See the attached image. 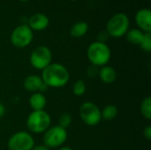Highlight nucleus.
Returning a JSON list of instances; mask_svg holds the SVG:
<instances>
[{
    "label": "nucleus",
    "instance_id": "nucleus-13",
    "mask_svg": "<svg viewBox=\"0 0 151 150\" xmlns=\"http://www.w3.org/2000/svg\"><path fill=\"white\" fill-rule=\"evenodd\" d=\"M98 77L105 84H111L114 82L117 79L116 70L110 65H104L99 69Z\"/></svg>",
    "mask_w": 151,
    "mask_h": 150
},
{
    "label": "nucleus",
    "instance_id": "nucleus-21",
    "mask_svg": "<svg viewBox=\"0 0 151 150\" xmlns=\"http://www.w3.org/2000/svg\"><path fill=\"white\" fill-rule=\"evenodd\" d=\"M142 50H143L146 52L151 51V33H144L143 38L139 44Z\"/></svg>",
    "mask_w": 151,
    "mask_h": 150
},
{
    "label": "nucleus",
    "instance_id": "nucleus-1",
    "mask_svg": "<svg viewBox=\"0 0 151 150\" xmlns=\"http://www.w3.org/2000/svg\"><path fill=\"white\" fill-rule=\"evenodd\" d=\"M42 82L48 88H62L65 86L70 79L67 68L58 63H51L42 72Z\"/></svg>",
    "mask_w": 151,
    "mask_h": 150
},
{
    "label": "nucleus",
    "instance_id": "nucleus-16",
    "mask_svg": "<svg viewBox=\"0 0 151 150\" xmlns=\"http://www.w3.org/2000/svg\"><path fill=\"white\" fill-rule=\"evenodd\" d=\"M143 35H144V32H142L139 28L130 29L126 34L127 42L134 45H139L143 38Z\"/></svg>",
    "mask_w": 151,
    "mask_h": 150
},
{
    "label": "nucleus",
    "instance_id": "nucleus-17",
    "mask_svg": "<svg viewBox=\"0 0 151 150\" xmlns=\"http://www.w3.org/2000/svg\"><path fill=\"white\" fill-rule=\"evenodd\" d=\"M101 116H102V119L104 120H106V121L113 120L118 116L117 106L114 104L106 105L101 111Z\"/></svg>",
    "mask_w": 151,
    "mask_h": 150
},
{
    "label": "nucleus",
    "instance_id": "nucleus-28",
    "mask_svg": "<svg viewBox=\"0 0 151 150\" xmlns=\"http://www.w3.org/2000/svg\"><path fill=\"white\" fill-rule=\"evenodd\" d=\"M70 1H73V2H74V1H77V0H70Z\"/></svg>",
    "mask_w": 151,
    "mask_h": 150
},
{
    "label": "nucleus",
    "instance_id": "nucleus-3",
    "mask_svg": "<svg viewBox=\"0 0 151 150\" xmlns=\"http://www.w3.org/2000/svg\"><path fill=\"white\" fill-rule=\"evenodd\" d=\"M129 19L127 14L119 12L114 14L106 24V32L109 36L119 38L126 35L129 30Z\"/></svg>",
    "mask_w": 151,
    "mask_h": 150
},
{
    "label": "nucleus",
    "instance_id": "nucleus-14",
    "mask_svg": "<svg viewBox=\"0 0 151 150\" xmlns=\"http://www.w3.org/2000/svg\"><path fill=\"white\" fill-rule=\"evenodd\" d=\"M47 104L46 97L40 92L34 93L29 98V105L33 111H43Z\"/></svg>",
    "mask_w": 151,
    "mask_h": 150
},
{
    "label": "nucleus",
    "instance_id": "nucleus-11",
    "mask_svg": "<svg viewBox=\"0 0 151 150\" xmlns=\"http://www.w3.org/2000/svg\"><path fill=\"white\" fill-rule=\"evenodd\" d=\"M50 24V19L47 15L42 12L35 13L28 19L27 26L32 29V31H42L48 27Z\"/></svg>",
    "mask_w": 151,
    "mask_h": 150
},
{
    "label": "nucleus",
    "instance_id": "nucleus-6",
    "mask_svg": "<svg viewBox=\"0 0 151 150\" xmlns=\"http://www.w3.org/2000/svg\"><path fill=\"white\" fill-rule=\"evenodd\" d=\"M30 64L37 70H43L51 64L52 53L50 50L44 45H41L34 49L30 55Z\"/></svg>",
    "mask_w": 151,
    "mask_h": 150
},
{
    "label": "nucleus",
    "instance_id": "nucleus-18",
    "mask_svg": "<svg viewBox=\"0 0 151 150\" xmlns=\"http://www.w3.org/2000/svg\"><path fill=\"white\" fill-rule=\"evenodd\" d=\"M141 113L146 119L151 118V97H145L141 103Z\"/></svg>",
    "mask_w": 151,
    "mask_h": 150
},
{
    "label": "nucleus",
    "instance_id": "nucleus-5",
    "mask_svg": "<svg viewBox=\"0 0 151 150\" xmlns=\"http://www.w3.org/2000/svg\"><path fill=\"white\" fill-rule=\"evenodd\" d=\"M67 139V132L65 129L54 126H50L44 132L42 141L45 146L50 149H55L62 146Z\"/></svg>",
    "mask_w": 151,
    "mask_h": 150
},
{
    "label": "nucleus",
    "instance_id": "nucleus-25",
    "mask_svg": "<svg viewBox=\"0 0 151 150\" xmlns=\"http://www.w3.org/2000/svg\"><path fill=\"white\" fill-rule=\"evenodd\" d=\"M4 112H5V108H4V106L2 103H0V118L4 116Z\"/></svg>",
    "mask_w": 151,
    "mask_h": 150
},
{
    "label": "nucleus",
    "instance_id": "nucleus-15",
    "mask_svg": "<svg viewBox=\"0 0 151 150\" xmlns=\"http://www.w3.org/2000/svg\"><path fill=\"white\" fill-rule=\"evenodd\" d=\"M88 31V24L85 21H79L73 24L70 29L71 36L74 38H81L84 36Z\"/></svg>",
    "mask_w": 151,
    "mask_h": 150
},
{
    "label": "nucleus",
    "instance_id": "nucleus-10",
    "mask_svg": "<svg viewBox=\"0 0 151 150\" xmlns=\"http://www.w3.org/2000/svg\"><path fill=\"white\" fill-rule=\"evenodd\" d=\"M135 23L144 33H151V11L149 8H142L135 14Z\"/></svg>",
    "mask_w": 151,
    "mask_h": 150
},
{
    "label": "nucleus",
    "instance_id": "nucleus-19",
    "mask_svg": "<svg viewBox=\"0 0 151 150\" xmlns=\"http://www.w3.org/2000/svg\"><path fill=\"white\" fill-rule=\"evenodd\" d=\"M86 89H87L86 84H85L84 80H78L73 87V92L77 96L83 95L84 93L86 92Z\"/></svg>",
    "mask_w": 151,
    "mask_h": 150
},
{
    "label": "nucleus",
    "instance_id": "nucleus-27",
    "mask_svg": "<svg viewBox=\"0 0 151 150\" xmlns=\"http://www.w3.org/2000/svg\"><path fill=\"white\" fill-rule=\"evenodd\" d=\"M20 2H27V1H30V0H19Z\"/></svg>",
    "mask_w": 151,
    "mask_h": 150
},
{
    "label": "nucleus",
    "instance_id": "nucleus-2",
    "mask_svg": "<svg viewBox=\"0 0 151 150\" xmlns=\"http://www.w3.org/2000/svg\"><path fill=\"white\" fill-rule=\"evenodd\" d=\"M87 56L89 62L97 67H102L106 65L111 59V52L109 46L101 42H92L87 50Z\"/></svg>",
    "mask_w": 151,
    "mask_h": 150
},
{
    "label": "nucleus",
    "instance_id": "nucleus-12",
    "mask_svg": "<svg viewBox=\"0 0 151 150\" xmlns=\"http://www.w3.org/2000/svg\"><path fill=\"white\" fill-rule=\"evenodd\" d=\"M43 82L40 76L38 75H28L23 82V86L25 89L28 92L32 93H36L40 92V89L42 86Z\"/></svg>",
    "mask_w": 151,
    "mask_h": 150
},
{
    "label": "nucleus",
    "instance_id": "nucleus-26",
    "mask_svg": "<svg viewBox=\"0 0 151 150\" xmlns=\"http://www.w3.org/2000/svg\"><path fill=\"white\" fill-rule=\"evenodd\" d=\"M58 150H73L71 148H69V147H64V148H61V149H59Z\"/></svg>",
    "mask_w": 151,
    "mask_h": 150
},
{
    "label": "nucleus",
    "instance_id": "nucleus-9",
    "mask_svg": "<svg viewBox=\"0 0 151 150\" xmlns=\"http://www.w3.org/2000/svg\"><path fill=\"white\" fill-rule=\"evenodd\" d=\"M34 34L27 25H19L11 34V42L16 48H25L33 41Z\"/></svg>",
    "mask_w": 151,
    "mask_h": 150
},
{
    "label": "nucleus",
    "instance_id": "nucleus-4",
    "mask_svg": "<svg viewBox=\"0 0 151 150\" xmlns=\"http://www.w3.org/2000/svg\"><path fill=\"white\" fill-rule=\"evenodd\" d=\"M50 117L44 110L33 111L27 117V127L34 133H42L50 127Z\"/></svg>",
    "mask_w": 151,
    "mask_h": 150
},
{
    "label": "nucleus",
    "instance_id": "nucleus-24",
    "mask_svg": "<svg viewBox=\"0 0 151 150\" xmlns=\"http://www.w3.org/2000/svg\"><path fill=\"white\" fill-rule=\"evenodd\" d=\"M33 150H50V149L48 148L47 146H45L44 144H42V145H38V146H34Z\"/></svg>",
    "mask_w": 151,
    "mask_h": 150
},
{
    "label": "nucleus",
    "instance_id": "nucleus-20",
    "mask_svg": "<svg viewBox=\"0 0 151 150\" xmlns=\"http://www.w3.org/2000/svg\"><path fill=\"white\" fill-rule=\"evenodd\" d=\"M71 123H72V116L69 113L65 112V113L61 114L60 117L58 118V126L66 130V128L70 126Z\"/></svg>",
    "mask_w": 151,
    "mask_h": 150
},
{
    "label": "nucleus",
    "instance_id": "nucleus-23",
    "mask_svg": "<svg viewBox=\"0 0 151 150\" xmlns=\"http://www.w3.org/2000/svg\"><path fill=\"white\" fill-rule=\"evenodd\" d=\"M143 136L148 140H151V126H147L143 130Z\"/></svg>",
    "mask_w": 151,
    "mask_h": 150
},
{
    "label": "nucleus",
    "instance_id": "nucleus-7",
    "mask_svg": "<svg viewBox=\"0 0 151 150\" xmlns=\"http://www.w3.org/2000/svg\"><path fill=\"white\" fill-rule=\"evenodd\" d=\"M35 146L33 136L24 131L17 132L12 134L7 142L9 150H32Z\"/></svg>",
    "mask_w": 151,
    "mask_h": 150
},
{
    "label": "nucleus",
    "instance_id": "nucleus-8",
    "mask_svg": "<svg viewBox=\"0 0 151 150\" xmlns=\"http://www.w3.org/2000/svg\"><path fill=\"white\" fill-rule=\"evenodd\" d=\"M80 117L81 120L89 126L98 125L102 120L101 110L91 102H85L80 107Z\"/></svg>",
    "mask_w": 151,
    "mask_h": 150
},
{
    "label": "nucleus",
    "instance_id": "nucleus-22",
    "mask_svg": "<svg viewBox=\"0 0 151 150\" xmlns=\"http://www.w3.org/2000/svg\"><path fill=\"white\" fill-rule=\"evenodd\" d=\"M98 72H99V69L97 66L95 65H91L88 68L87 70V75L90 78H94L95 76H98Z\"/></svg>",
    "mask_w": 151,
    "mask_h": 150
}]
</instances>
